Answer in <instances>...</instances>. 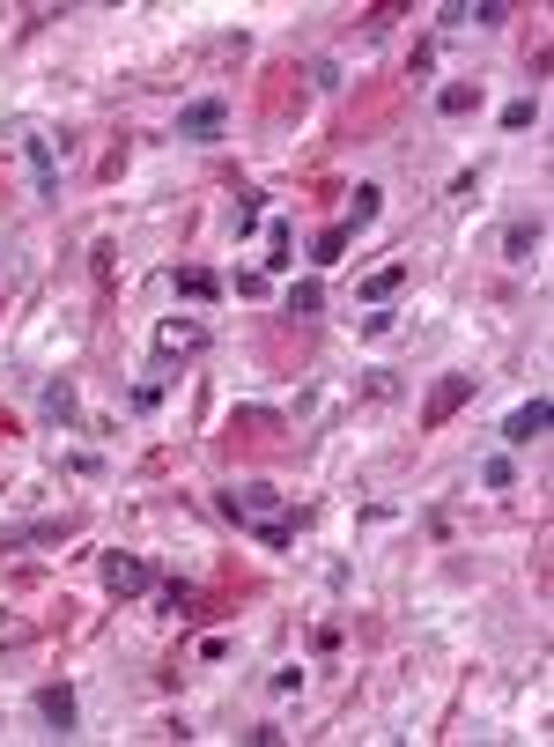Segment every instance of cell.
Returning a JSON list of instances; mask_svg holds the SVG:
<instances>
[{"instance_id":"cell-1","label":"cell","mask_w":554,"mask_h":747,"mask_svg":"<svg viewBox=\"0 0 554 747\" xmlns=\"http://www.w3.org/2000/svg\"><path fill=\"white\" fill-rule=\"evenodd\" d=\"M148 585H156V570H148L141 555H104V592L111 600H141Z\"/></svg>"},{"instance_id":"cell-2","label":"cell","mask_w":554,"mask_h":747,"mask_svg":"<svg viewBox=\"0 0 554 747\" xmlns=\"http://www.w3.org/2000/svg\"><path fill=\"white\" fill-rule=\"evenodd\" d=\"M37 718H45L52 725V733H74V725H82V696H74V688L67 681H45V688H37Z\"/></svg>"},{"instance_id":"cell-3","label":"cell","mask_w":554,"mask_h":747,"mask_svg":"<svg viewBox=\"0 0 554 747\" xmlns=\"http://www.w3.org/2000/svg\"><path fill=\"white\" fill-rule=\"evenodd\" d=\"M547 422H554V407H547V392H532V400H525V407H510V422H503V444H518V452H525V444H532V437H547Z\"/></svg>"},{"instance_id":"cell-4","label":"cell","mask_w":554,"mask_h":747,"mask_svg":"<svg viewBox=\"0 0 554 747\" xmlns=\"http://www.w3.org/2000/svg\"><path fill=\"white\" fill-rule=\"evenodd\" d=\"M222 126H229V104L222 97H200V104L178 111V141H215Z\"/></svg>"},{"instance_id":"cell-5","label":"cell","mask_w":554,"mask_h":747,"mask_svg":"<svg viewBox=\"0 0 554 747\" xmlns=\"http://www.w3.org/2000/svg\"><path fill=\"white\" fill-rule=\"evenodd\" d=\"M540 237H547V222H540V215H518V222L503 230V259H510V267H532V252H540Z\"/></svg>"},{"instance_id":"cell-6","label":"cell","mask_w":554,"mask_h":747,"mask_svg":"<svg viewBox=\"0 0 554 747\" xmlns=\"http://www.w3.org/2000/svg\"><path fill=\"white\" fill-rule=\"evenodd\" d=\"M170 289H178L185 304H215V296H222V274H207V267H178V274H170Z\"/></svg>"},{"instance_id":"cell-7","label":"cell","mask_w":554,"mask_h":747,"mask_svg":"<svg viewBox=\"0 0 554 747\" xmlns=\"http://www.w3.org/2000/svg\"><path fill=\"white\" fill-rule=\"evenodd\" d=\"M466 400H473V378H444V385H436V400H429V415H422V422H429V429H436V422H451Z\"/></svg>"},{"instance_id":"cell-8","label":"cell","mask_w":554,"mask_h":747,"mask_svg":"<svg viewBox=\"0 0 554 747\" xmlns=\"http://www.w3.org/2000/svg\"><path fill=\"white\" fill-rule=\"evenodd\" d=\"M207 341V333L193 326V319H170L163 333H156V356H193V348Z\"/></svg>"},{"instance_id":"cell-9","label":"cell","mask_w":554,"mask_h":747,"mask_svg":"<svg viewBox=\"0 0 554 747\" xmlns=\"http://www.w3.org/2000/svg\"><path fill=\"white\" fill-rule=\"evenodd\" d=\"M377 208H385V185H355V208H348V222H340V230H370V222H377Z\"/></svg>"},{"instance_id":"cell-10","label":"cell","mask_w":554,"mask_h":747,"mask_svg":"<svg viewBox=\"0 0 554 747\" xmlns=\"http://www.w3.org/2000/svg\"><path fill=\"white\" fill-rule=\"evenodd\" d=\"M392 289H407V259H392V267H377L370 282H362V304H385Z\"/></svg>"},{"instance_id":"cell-11","label":"cell","mask_w":554,"mask_h":747,"mask_svg":"<svg viewBox=\"0 0 554 747\" xmlns=\"http://www.w3.org/2000/svg\"><path fill=\"white\" fill-rule=\"evenodd\" d=\"M45 415H52V422H82V400H74V385H67V378H52V385H45Z\"/></svg>"},{"instance_id":"cell-12","label":"cell","mask_w":554,"mask_h":747,"mask_svg":"<svg viewBox=\"0 0 554 747\" xmlns=\"http://www.w3.org/2000/svg\"><path fill=\"white\" fill-rule=\"evenodd\" d=\"M289 252H296V237H289V222H274V230H266V274H289V267H296V259H289Z\"/></svg>"},{"instance_id":"cell-13","label":"cell","mask_w":554,"mask_h":747,"mask_svg":"<svg viewBox=\"0 0 554 747\" xmlns=\"http://www.w3.org/2000/svg\"><path fill=\"white\" fill-rule=\"evenodd\" d=\"M473 104H481V89H473V82H451L444 97H436V111H444V119H466Z\"/></svg>"},{"instance_id":"cell-14","label":"cell","mask_w":554,"mask_h":747,"mask_svg":"<svg viewBox=\"0 0 554 747\" xmlns=\"http://www.w3.org/2000/svg\"><path fill=\"white\" fill-rule=\"evenodd\" d=\"M318 311H326V289H318V282H296V289H289V319H318Z\"/></svg>"},{"instance_id":"cell-15","label":"cell","mask_w":554,"mask_h":747,"mask_svg":"<svg viewBox=\"0 0 554 747\" xmlns=\"http://www.w3.org/2000/svg\"><path fill=\"white\" fill-rule=\"evenodd\" d=\"M340 252H348V230H340V222H333V230H318V237H311V259H318V267H333Z\"/></svg>"},{"instance_id":"cell-16","label":"cell","mask_w":554,"mask_h":747,"mask_svg":"<svg viewBox=\"0 0 554 747\" xmlns=\"http://www.w3.org/2000/svg\"><path fill=\"white\" fill-rule=\"evenodd\" d=\"M156 614H193V585H178V577L156 585Z\"/></svg>"},{"instance_id":"cell-17","label":"cell","mask_w":554,"mask_h":747,"mask_svg":"<svg viewBox=\"0 0 554 747\" xmlns=\"http://www.w3.org/2000/svg\"><path fill=\"white\" fill-rule=\"evenodd\" d=\"M296 526H303V511H296V518H266L259 540H266V548H296Z\"/></svg>"},{"instance_id":"cell-18","label":"cell","mask_w":554,"mask_h":747,"mask_svg":"<svg viewBox=\"0 0 554 747\" xmlns=\"http://www.w3.org/2000/svg\"><path fill=\"white\" fill-rule=\"evenodd\" d=\"M481 481H488V489H518V466H510V452H495V459L481 466Z\"/></svg>"},{"instance_id":"cell-19","label":"cell","mask_w":554,"mask_h":747,"mask_svg":"<svg viewBox=\"0 0 554 747\" xmlns=\"http://www.w3.org/2000/svg\"><path fill=\"white\" fill-rule=\"evenodd\" d=\"M532 119H540V104H532V97H518V104H503V134H525Z\"/></svg>"},{"instance_id":"cell-20","label":"cell","mask_w":554,"mask_h":747,"mask_svg":"<svg viewBox=\"0 0 554 747\" xmlns=\"http://www.w3.org/2000/svg\"><path fill=\"white\" fill-rule=\"evenodd\" d=\"M466 23H481V30H495V23H510V8H503V0H481V8H466Z\"/></svg>"},{"instance_id":"cell-21","label":"cell","mask_w":554,"mask_h":747,"mask_svg":"<svg viewBox=\"0 0 554 747\" xmlns=\"http://www.w3.org/2000/svg\"><path fill=\"white\" fill-rule=\"evenodd\" d=\"M133 407H141V415H156V407H163V378H141V385H133Z\"/></svg>"}]
</instances>
